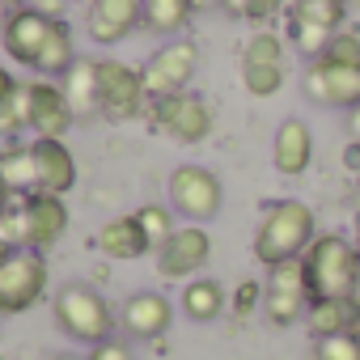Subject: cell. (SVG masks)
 I'll list each match as a JSON object with an SVG mask.
<instances>
[{"instance_id":"cell-6","label":"cell","mask_w":360,"mask_h":360,"mask_svg":"<svg viewBox=\"0 0 360 360\" xmlns=\"http://www.w3.org/2000/svg\"><path fill=\"white\" fill-rule=\"evenodd\" d=\"M148 123L165 136H174L178 144H200L212 136L217 115L200 94H174V98H153L148 102Z\"/></svg>"},{"instance_id":"cell-24","label":"cell","mask_w":360,"mask_h":360,"mask_svg":"<svg viewBox=\"0 0 360 360\" xmlns=\"http://www.w3.org/2000/svg\"><path fill=\"white\" fill-rule=\"evenodd\" d=\"M72 64H77L72 30H68V22H64V18H56V26H51L47 43H43V51H39L34 72H39V77H68V68H72Z\"/></svg>"},{"instance_id":"cell-2","label":"cell","mask_w":360,"mask_h":360,"mask_svg":"<svg viewBox=\"0 0 360 360\" xmlns=\"http://www.w3.org/2000/svg\"><path fill=\"white\" fill-rule=\"evenodd\" d=\"M305 284L314 301L326 297H356L360 292V246L343 233H318L301 255Z\"/></svg>"},{"instance_id":"cell-20","label":"cell","mask_w":360,"mask_h":360,"mask_svg":"<svg viewBox=\"0 0 360 360\" xmlns=\"http://www.w3.org/2000/svg\"><path fill=\"white\" fill-rule=\"evenodd\" d=\"M309 335L314 339H330V335H360V297H326V301H309Z\"/></svg>"},{"instance_id":"cell-16","label":"cell","mask_w":360,"mask_h":360,"mask_svg":"<svg viewBox=\"0 0 360 360\" xmlns=\"http://www.w3.org/2000/svg\"><path fill=\"white\" fill-rule=\"evenodd\" d=\"M72 106L64 98V85L56 81H30V131L43 140H64L72 127Z\"/></svg>"},{"instance_id":"cell-7","label":"cell","mask_w":360,"mask_h":360,"mask_svg":"<svg viewBox=\"0 0 360 360\" xmlns=\"http://www.w3.org/2000/svg\"><path fill=\"white\" fill-rule=\"evenodd\" d=\"M47 292V259L43 250H13L0 267V314H26Z\"/></svg>"},{"instance_id":"cell-47","label":"cell","mask_w":360,"mask_h":360,"mask_svg":"<svg viewBox=\"0 0 360 360\" xmlns=\"http://www.w3.org/2000/svg\"><path fill=\"white\" fill-rule=\"evenodd\" d=\"M356 246H360V238H356Z\"/></svg>"},{"instance_id":"cell-44","label":"cell","mask_w":360,"mask_h":360,"mask_svg":"<svg viewBox=\"0 0 360 360\" xmlns=\"http://www.w3.org/2000/svg\"><path fill=\"white\" fill-rule=\"evenodd\" d=\"M356 217H360V191H356Z\"/></svg>"},{"instance_id":"cell-10","label":"cell","mask_w":360,"mask_h":360,"mask_svg":"<svg viewBox=\"0 0 360 360\" xmlns=\"http://www.w3.org/2000/svg\"><path fill=\"white\" fill-rule=\"evenodd\" d=\"M200 68V47L178 39V43H165L148 56V64L140 68L144 72V89H148V102L153 98H174V94H187L191 77Z\"/></svg>"},{"instance_id":"cell-1","label":"cell","mask_w":360,"mask_h":360,"mask_svg":"<svg viewBox=\"0 0 360 360\" xmlns=\"http://www.w3.org/2000/svg\"><path fill=\"white\" fill-rule=\"evenodd\" d=\"M318 238V221H314V208L301 204V200H276L259 229H255V259L263 267H280V263H292L309 250V242Z\"/></svg>"},{"instance_id":"cell-12","label":"cell","mask_w":360,"mask_h":360,"mask_svg":"<svg viewBox=\"0 0 360 360\" xmlns=\"http://www.w3.org/2000/svg\"><path fill=\"white\" fill-rule=\"evenodd\" d=\"M305 94L318 106H335V110H356L360 106V68L352 64H335L326 56H314L305 68Z\"/></svg>"},{"instance_id":"cell-45","label":"cell","mask_w":360,"mask_h":360,"mask_svg":"<svg viewBox=\"0 0 360 360\" xmlns=\"http://www.w3.org/2000/svg\"><path fill=\"white\" fill-rule=\"evenodd\" d=\"M56 360H81V356H56Z\"/></svg>"},{"instance_id":"cell-42","label":"cell","mask_w":360,"mask_h":360,"mask_svg":"<svg viewBox=\"0 0 360 360\" xmlns=\"http://www.w3.org/2000/svg\"><path fill=\"white\" fill-rule=\"evenodd\" d=\"M212 5H221V0H195V9H212Z\"/></svg>"},{"instance_id":"cell-18","label":"cell","mask_w":360,"mask_h":360,"mask_svg":"<svg viewBox=\"0 0 360 360\" xmlns=\"http://www.w3.org/2000/svg\"><path fill=\"white\" fill-rule=\"evenodd\" d=\"M314 161V131L309 123L301 119H284L276 127V140H271V165L284 174V178H301Z\"/></svg>"},{"instance_id":"cell-34","label":"cell","mask_w":360,"mask_h":360,"mask_svg":"<svg viewBox=\"0 0 360 360\" xmlns=\"http://www.w3.org/2000/svg\"><path fill=\"white\" fill-rule=\"evenodd\" d=\"M259 301H263V288H259V280H242L238 288H233V314L238 318H246V314H255L259 309Z\"/></svg>"},{"instance_id":"cell-36","label":"cell","mask_w":360,"mask_h":360,"mask_svg":"<svg viewBox=\"0 0 360 360\" xmlns=\"http://www.w3.org/2000/svg\"><path fill=\"white\" fill-rule=\"evenodd\" d=\"M30 9L47 13V18H60V9H64V0H30Z\"/></svg>"},{"instance_id":"cell-46","label":"cell","mask_w":360,"mask_h":360,"mask_svg":"<svg viewBox=\"0 0 360 360\" xmlns=\"http://www.w3.org/2000/svg\"><path fill=\"white\" fill-rule=\"evenodd\" d=\"M81 5H89V0H81Z\"/></svg>"},{"instance_id":"cell-9","label":"cell","mask_w":360,"mask_h":360,"mask_svg":"<svg viewBox=\"0 0 360 360\" xmlns=\"http://www.w3.org/2000/svg\"><path fill=\"white\" fill-rule=\"evenodd\" d=\"M98 85H102V110L110 123H127L148 110V89L144 72L123 64V60H98Z\"/></svg>"},{"instance_id":"cell-40","label":"cell","mask_w":360,"mask_h":360,"mask_svg":"<svg viewBox=\"0 0 360 360\" xmlns=\"http://www.w3.org/2000/svg\"><path fill=\"white\" fill-rule=\"evenodd\" d=\"M13 200H18V195H13V191H9L5 183H0V217H5V212L13 208Z\"/></svg>"},{"instance_id":"cell-11","label":"cell","mask_w":360,"mask_h":360,"mask_svg":"<svg viewBox=\"0 0 360 360\" xmlns=\"http://www.w3.org/2000/svg\"><path fill=\"white\" fill-rule=\"evenodd\" d=\"M309 284H305V267L301 259L267 267V284H263V309L276 326H292L309 314Z\"/></svg>"},{"instance_id":"cell-35","label":"cell","mask_w":360,"mask_h":360,"mask_svg":"<svg viewBox=\"0 0 360 360\" xmlns=\"http://www.w3.org/2000/svg\"><path fill=\"white\" fill-rule=\"evenodd\" d=\"M89 360H131V347L127 343H119V339H106V343H98L94 347V356Z\"/></svg>"},{"instance_id":"cell-43","label":"cell","mask_w":360,"mask_h":360,"mask_svg":"<svg viewBox=\"0 0 360 360\" xmlns=\"http://www.w3.org/2000/svg\"><path fill=\"white\" fill-rule=\"evenodd\" d=\"M9 5H18V9H22V5H30V0H9Z\"/></svg>"},{"instance_id":"cell-26","label":"cell","mask_w":360,"mask_h":360,"mask_svg":"<svg viewBox=\"0 0 360 360\" xmlns=\"http://www.w3.org/2000/svg\"><path fill=\"white\" fill-rule=\"evenodd\" d=\"M195 0H144V26L153 34H178L195 18Z\"/></svg>"},{"instance_id":"cell-14","label":"cell","mask_w":360,"mask_h":360,"mask_svg":"<svg viewBox=\"0 0 360 360\" xmlns=\"http://www.w3.org/2000/svg\"><path fill=\"white\" fill-rule=\"evenodd\" d=\"M51 26H56V18H47V13L22 5V9L13 13V22L5 26V34H0V47H5V56H9L13 64L34 68V64H39V51H43V43H47V34H51Z\"/></svg>"},{"instance_id":"cell-41","label":"cell","mask_w":360,"mask_h":360,"mask_svg":"<svg viewBox=\"0 0 360 360\" xmlns=\"http://www.w3.org/2000/svg\"><path fill=\"white\" fill-rule=\"evenodd\" d=\"M13 250H18V246H9L5 238H0V267H5V263H9V255H13Z\"/></svg>"},{"instance_id":"cell-30","label":"cell","mask_w":360,"mask_h":360,"mask_svg":"<svg viewBox=\"0 0 360 360\" xmlns=\"http://www.w3.org/2000/svg\"><path fill=\"white\" fill-rule=\"evenodd\" d=\"M22 127H30V85H18L0 102V136H18Z\"/></svg>"},{"instance_id":"cell-37","label":"cell","mask_w":360,"mask_h":360,"mask_svg":"<svg viewBox=\"0 0 360 360\" xmlns=\"http://www.w3.org/2000/svg\"><path fill=\"white\" fill-rule=\"evenodd\" d=\"M13 89H18V77H13L9 68H0V102H5V98H9Z\"/></svg>"},{"instance_id":"cell-19","label":"cell","mask_w":360,"mask_h":360,"mask_svg":"<svg viewBox=\"0 0 360 360\" xmlns=\"http://www.w3.org/2000/svg\"><path fill=\"white\" fill-rule=\"evenodd\" d=\"M174 322V305L161 292H131L123 301V330L136 339H161Z\"/></svg>"},{"instance_id":"cell-29","label":"cell","mask_w":360,"mask_h":360,"mask_svg":"<svg viewBox=\"0 0 360 360\" xmlns=\"http://www.w3.org/2000/svg\"><path fill=\"white\" fill-rule=\"evenodd\" d=\"M284 77L288 68L284 64H255V68H242V85L250 98H276L284 89Z\"/></svg>"},{"instance_id":"cell-5","label":"cell","mask_w":360,"mask_h":360,"mask_svg":"<svg viewBox=\"0 0 360 360\" xmlns=\"http://www.w3.org/2000/svg\"><path fill=\"white\" fill-rule=\"evenodd\" d=\"M225 187L208 165H178L169 174V208L187 217V225H208L221 217Z\"/></svg>"},{"instance_id":"cell-8","label":"cell","mask_w":360,"mask_h":360,"mask_svg":"<svg viewBox=\"0 0 360 360\" xmlns=\"http://www.w3.org/2000/svg\"><path fill=\"white\" fill-rule=\"evenodd\" d=\"M347 0H288V39L305 56H322L326 43L339 34Z\"/></svg>"},{"instance_id":"cell-4","label":"cell","mask_w":360,"mask_h":360,"mask_svg":"<svg viewBox=\"0 0 360 360\" xmlns=\"http://www.w3.org/2000/svg\"><path fill=\"white\" fill-rule=\"evenodd\" d=\"M56 322L68 339L77 343H106L115 330V309L106 305V297L89 284H64L56 292Z\"/></svg>"},{"instance_id":"cell-25","label":"cell","mask_w":360,"mask_h":360,"mask_svg":"<svg viewBox=\"0 0 360 360\" xmlns=\"http://www.w3.org/2000/svg\"><path fill=\"white\" fill-rule=\"evenodd\" d=\"M0 183H5L13 195H30L39 191V169H34V153L30 144H13L0 153Z\"/></svg>"},{"instance_id":"cell-31","label":"cell","mask_w":360,"mask_h":360,"mask_svg":"<svg viewBox=\"0 0 360 360\" xmlns=\"http://www.w3.org/2000/svg\"><path fill=\"white\" fill-rule=\"evenodd\" d=\"M221 9H225L229 18L263 22V18H276L280 9H288V0H221Z\"/></svg>"},{"instance_id":"cell-13","label":"cell","mask_w":360,"mask_h":360,"mask_svg":"<svg viewBox=\"0 0 360 360\" xmlns=\"http://www.w3.org/2000/svg\"><path fill=\"white\" fill-rule=\"evenodd\" d=\"M212 259V238L204 225H178L174 238L157 250V271L165 280H195Z\"/></svg>"},{"instance_id":"cell-15","label":"cell","mask_w":360,"mask_h":360,"mask_svg":"<svg viewBox=\"0 0 360 360\" xmlns=\"http://www.w3.org/2000/svg\"><path fill=\"white\" fill-rule=\"evenodd\" d=\"M89 39L110 47L119 39H127L136 26H144V0H89Z\"/></svg>"},{"instance_id":"cell-28","label":"cell","mask_w":360,"mask_h":360,"mask_svg":"<svg viewBox=\"0 0 360 360\" xmlns=\"http://www.w3.org/2000/svg\"><path fill=\"white\" fill-rule=\"evenodd\" d=\"M255 64H284V39L276 30H259V34L246 39L242 68H255Z\"/></svg>"},{"instance_id":"cell-23","label":"cell","mask_w":360,"mask_h":360,"mask_svg":"<svg viewBox=\"0 0 360 360\" xmlns=\"http://www.w3.org/2000/svg\"><path fill=\"white\" fill-rule=\"evenodd\" d=\"M183 314L191 318V322H217L221 314H225V305H229V297H225V288L217 284V280H208V276H195V280H187L183 284Z\"/></svg>"},{"instance_id":"cell-27","label":"cell","mask_w":360,"mask_h":360,"mask_svg":"<svg viewBox=\"0 0 360 360\" xmlns=\"http://www.w3.org/2000/svg\"><path fill=\"white\" fill-rule=\"evenodd\" d=\"M136 221H140V229H144V238H148V246L153 250H161L169 238H174V208H165V204H144L140 212H131Z\"/></svg>"},{"instance_id":"cell-21","label":"cell","mask_w":360,"mask_h":360,"mask_svg":"<svg viewBox=\"0 0 360 360\" xmlns=\"http://www.w3.org/2000/svg\"><path fill=\"white\" fill-rule=\"evenodd\" d=\"M98 250H102L106 259L131 263V259L148 255L153 246H148V238H144V229H140L136 217H115V221H106V225L98 229Z\"/></svg>"},{"instance_id":"cell-17","label":"cell","mask_w":360,"mask_h":360,"mask_svg":"<svg viewBox=\"0 0 360 360\" xmlns=\"http://www.w3.org/2000/svg\"><path fill=\"white\" fill-rule=\"evenodd\" d=\"M34 153V169H39V191H51V195H68L77 187V157L68 153L64 140H34L30 144Z\"/></svg>"},{"instance_id":"cell-48","label":"cell","mask_w":360,"mask_h":360,"mask_svg":"<svg viewBox=\"0 0 360 360\" xmlns=\"http://www.w3.org/2000/svg\"><path fill=\"white\" fill-rule=\"evenodd\" d=\"M0 360H5V356H0Z\"/></svg>"},{"instance_id":"cell-3","label":"cell","mask_w":360,"mask_h":360,"mask_svg":"<svg viewBox=\"0 0 360 360\" xmlns=\"http://www.w3.org/2000/svg\"><path fill=\"white\" fill-rule=\"evenodd\" d=\"M64 233H68V208L64 195L51 191L18 195L13 208L0 217V238L18 250H51Z\"/></svg>"},{"instance_id":"cell-38","label":"cell","mask_w":360,"mask_h":360,"mask_svg":"<svg viewBox=\"0 0 360 360\" xmlns=\"http://www.w3.org/2000/svg\"><path fill=\"white\" fill-rule=\"evenodd\" d=\"M13 13H18V5H9V0H0V34H5V26L13 22Z\"/></svg>"},{"instance_id":"cell-32","label":"cell","mask_w":360,"mask_h":360,"mask_svg":"<svg viewBox=\"0 0 360 360\" xmlns=\"http://www.w3.org/2000/svg\"><path fill=\"white\" fill-rule=\"evenodd\" d=\"M314 360H360V335L314 339Z\"/></svg>"},{"instance_id":"cell-39","label":"cell","mask_w":360,"mask_h":360,"mask_svg":"<svg viewBox=\"0 0 360 360\" xmlns=\"http://www.w3.org/2000/svg\"><path fill=\"white\" fill-rule=\"evenodd\" d=\"M347 131H352V140L360 144V106H356V110H347Z\"/></svg>"},{"instance_id":"cell-22","label":"cell","mask_w":360,"mask_h":360,"mask_svg":"<svg viewBox=\"0 0 360 360\" xmlns=\"http://www.w3.org/2000/svg\"><path fill=\"white\" fill-rule=\"evenodd\" d=\"M60 85H64V98H68V106H72V115H77V119H81V115H98V110H102L98 60H77Z\"/></svg>"},{"instance_id":"cell-33","label":"cell","mask_w":360,"mask_h":360,"mask_svg":"<svg viewBox=\"0 0 360 360\" xmlns=\"http://www.w3.org/2000/svg\"><path fill=\"white\" fill-rule=\"evenodd\" d=\"M326 60H335V64H352V68H360V34H352V30H339L330 43H326V51H322Z\"/></svg>"},{"instance_id":"cell-49","label":"cell","mask_w":360,"mask_h":360,"mask_svg":"<svg viewBox=\"0 0 360 360\" xmlns=\"http://www.w3.org/2000/svg\"><path fill=\"white\" fill-rule=\"evenodd\" d=\"M347 5H352V0H347Z\"/></svg>"}]
</instances>
